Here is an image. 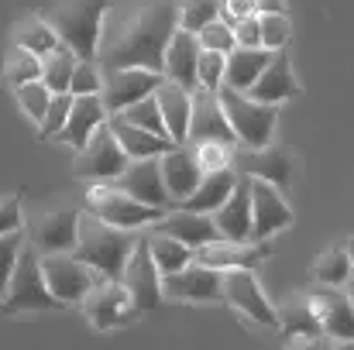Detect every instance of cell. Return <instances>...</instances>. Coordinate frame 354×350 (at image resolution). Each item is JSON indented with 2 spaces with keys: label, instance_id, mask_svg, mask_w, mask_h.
Segmentation results:
<instances>
[{
  "label": "cell",
  "instance_id": "6da1fadb",
  "mask_svg": "<svg viewBox=\"0 0 354 350\" xmlns=\"http://www.w3.org/2000/svg\"><path fill=\"white\" fill-rule=\"evenodd\" d=\"M179 28V0H107L97 62L100 69L141 66L162 72L165 45Z\"/></svg>",
  "mask_w": 354,
  "mask_h": 350
},
{
  "label": "cell",
  "instance_id": "7a4b0ae2",
  "mask_svg": "<svg viewBox=\"0 0 354 350\" xmlns=\"http://www.w3.org/2000/svg\"><path fill=\"white\" fill-rule=\"evenodd\" d=\"M138 237H141V231H124V227H114V224L93 217L90 210H83L80 213V233H76L73 254L80 261H86L93 271H100L104 278H120L124 261L134 251Z\"/></svg>",
  "mask_w": 354,
  "mask_h": 350
},
{
  "label": "cell",
  "instance_id": "3957f363",
  "mask_svg": "<svg viewBox=\"0 0 354 350\" xmlns=\"http://www.w3.org/2000/svg\"><path fill=\"white\" fill-rule=\"evenodd\" d=\"M107 0H55L41 10V17L55 28L59 41L69 45L80 59H97V38Z\"/></svg>",
  "mask_w": 354,
  "mask_h": 350
},
{
  "label": "cell",
  "instance_id": "277c9868",
  "mask_svg": "<svg viewBox=\"0 0 354 350\" xmlns=\"http://www.w3.org/2000/svg\"><path fill=\"white\" fill-rule=\"evenodd\" d=\"M217 93H221L224 114L231 120V130H234L241 148H265V144H272L275 124H279V104L251 100L248 93L231 90V86H221Z\"/></svg>",
  "mask_w": 354,
  "mask_h": 350
},
{
  "label": "cell",
  "instance_id": "5b68a950",
  "mask_svg": "<svg viewBox=\"0 0 354 350\" xmlns=\"http://www.w3.org/2000/svg\"><path fill=\"white\" fill-rule=\"evenodd\" d=\"M3 309L7 313H41V309H62V302L48 292L45 285V275H41V264H38V251L31 244H24L17 264H14V275L7 282V292H3Z\"/></svg>",
  "mask_w": 354,
  "mask_h": 350
},
{
  "label": "cell",
  "instance_id": "8992f818",
  "mask_svg": "<svg viewBox=\"0 0 354 350\" xmlns=\"http://www.w3.org/2000/svg\"><path fill=\"white\" fill-rule=\"evenodd\" d=\"M127 155L120 148L118 134L111 127V120H104L83 148H76V162H73V175L83 182H114L120 172L127 168Z\"/></svg>",
  "mask_w": 354,
  "mask_h": 350
},
{
  "label": "cell",
  "instance_id": "52a82bcc",
  "mask_svg": "<svg viewBox=\"0 0 354 350\" xmlns=\"http://www.w3.org/2000/svg\"><path fill=\"white\" fill-rule=\"evenodd\" d=\"M83 210H90L93 217H100V220H107L114 227H124V231H145L165 213L158 206H148V203L127 196L114 182H97L86 193V206Z\"/></svg>",
  "mask_w": 354,
  "mask_h": 350
},
{
  "label": "cell",
  "instance_id": "ba28073f",
  "mask_svg": "<svg viewBox=\"0 0 354 350\" xmlns=\"http://www.w3.org/2000/svg\"><path fill=\"white\" fill-rule=\"evenodd\" d=\"M38 264H41V275H45L48 292H52L62 306H80V299H83L97 282H104V275L93 271L86 261H80L73 251L38 254Z\"/></svg>",
  "mask_w": 354,
  "mask_h": 350
},
{
  "label": "cell",
  "instance_id": "9c48e42d",
  "mask_svg": "<svg viewBox=\"0 0 354 350\" xmlns=\"http://www.w3.org/2000/svg\"><path fill=\"white\" fill-rule=\"evenodd\" d=\"M162 299H169V302H196V306L224 302V271L210 268V264H200V261H189L179 271L162 275Z\"/></svg>",
  "mask_w": 354,
  "mask_h": 350
},
{
  "label": "cell",
  "instance_id": "30bf717a",
  "mask_svg": "<svg viewBox=\"0 0 354 350\" xmlns=\"http://www.w3.org/2000/svg\"><path fill=\"white\" fill-rule=\"evenodd\" d=\"M224 302L234 306L237 313L248 316L251 323H258L265 330H279V309L265 295L254 268H231V271H224Z\"/></svg>",
  "mask_w": 354,
  "mask_h": 350
},
{
  "label": "cell",
  "instance_id": "8fae6325",
  "mask_svg": "<svg viewBox=\"0 0 354 350\" xmlns=\"http://www.w3.org/2000/svg\"><path fill=\"white\" fill-rule=\"evenodd\" d=\"M80 309H83V316L90 320L93 330H118V327H127V323H134V320L141 316V313L131 306V295H127V289L120 285L118 278L97 282V285L80 299Z\"/></svg>",
  "mask_w": 354,
  "mask_h": 350
},
{
  "label": "cell",
  "instance_id": "7c38bea8",
  "mask_svg": "<svg viewBox=\"0 0 354 350\" xmlns=\"http://www.w3.org/2000/svg\"><path fill=\"white\" fill-rule=\"evenodd\" d=\"M118 282L127 289L131 306H134L138 313H151V309L162 302V271L155 268V257H151V251H148L145 233L138 237L134 251L127 254L124 271H120Z\"/></svg>",
  "mask_w": 354,
  "mask_h": 350
},
{
  "label": "cell",
  "instance_id": "4fadbf2b",
  "mask_svg": "<svg viewBox=\"0 0 354 350\" xmlns=\"http://www.w3.org/2000/svg\"><path fill=\"white\" fill-rule=\"evenodd\" d=\"M80 206H52L45 213H38L31 224H24L28 244L38 254H52V251H73L76 233H80Z\"/></svg>",
  "mask_w": 354,
  "mask_h": 350
},
{
  "label": "cell",
  "instance_id": "5bb4252c",
  "mask_svg": "<svg viewBox=\"0 0 354 350\" xmlns=\"http://www.w3.org/2000/svg\"><path fill=\"white\" fill-rule=\"evenodd\" d=\"M231 168L237 175H251V179H265L275 189H292V155L282 144H265V148H234Z\"/></svg>",
  "mask_w": 354,
  "mask_h": 350
},
{
  "label": "cell",
  "instance_id": "9a60e30c",
  "mask_svg": "<svg viewBox=\"0 0 354 350\" xmlns=\"http://www.w3.org/2000/svg\"><path fill=\"white\" fill-rule=\"evenodd\" d=\"M162 72L141 69V66H124V69H100V100L107 114H120L134 100L155 93Z\"/></svg>",
  "mask_w": 354,
  "mask_h": 350
},
{
  "label": "cell",
  "instance_id": "2e32d148",
  "mask_svg": "<svg viewBox=\"0 0 354 350\" xmlns=\"http://www.w3.org/2000/svg\"><path fill=\"white\" fill-rule=\"evenodd\" d=\"M289 227H292V206L286 203L282 189H275L265 179H251V240H272L275 233Z\"/></svg>",
  "mask_w": 354,
  "mask_h": 350
},
{
  "label": "cell",
  "instance_id": "e0dca14e",
  "mask_svg": "<svg viewBox=\"0 0 354 350\" xmlns=\"http://www.w3.org/2000/svg\"><path fill=\"white\" fill-rule=\"evenodd\" d=\"M193 141H227V144H237L234 130H231V120L224 114V104H221V93H217V90H207V86H196V90H193L186 144H193Z\"/></svg>",
  "mask_w": 354,
  "mask_h": 350
},
{
  "label": "cell",
  "instance_id": "ac0fdd59",
  "mask_svg": "<svg viewBox=\"0 0 354 350\" xmlns=\"http://www.w3.org/2000/svg\"><path fill=\"white\" fill-rule=\"evenodd\" d=\"M317 313H320V327L324 337L330 344H354V302L341 285H317L310 292Z\"/></svg>",
  "mask_w": 354,
  "mask_h": 350
},
{
  "label": "cell",
  "instance_id": "d6986e66",
  "mask_svg": "<svg viewBox=\"0 0 354 350\" xmlns=\"http://www.w3.org/2000/svg\"><path fill=\"white\" fill-rule=\"evenodd\" d=\"M268 254H272V240H224V237H217V240L196 247L193 261L231 271V268H258Z\"/></svg>",
  "mask_w": 354,
  "mask_h": 350
},
{
  "label": "cell",
  "instance_id": "ffe728a7",
  "mask_svg": "<svg viewBox=\"0 0 354 350\" xmlns=\"http://www.w3.org/2000/svg\"><path fill=\"white\" fill-rule=\"evenodd\" d=\"M303 90H299V79L292 72V59H289V48H275L268 66L261 69V76L251 83L248 97L251 100H261V104H289L296 100Z\"/></svg>",
  "mask_w": 354,
  "mask_h": 350
},
{
  "label": "cell",
  "instance_id": "44dd1931",
  "mask_svg": "<svg viewBox=\"0 0 354 350\" xmlns=\"http://www.w3.org/2000/svg\"><path fill=\"white\" fill-rule=\"evenodd\" d=\"M114 186H120L127 196H134V200H141L148 206H158V210L172 206L169 203V193H165V182H162V162H158V155H151V158H131L127 168L114 179Z\"/></svg>",
  "mask_w": 354,
  "mask_h": 350
},
{
  "label": "cell",
  "instance_id": "7402d4cb",
  "mask_svg": "<svg viewBox=\"0 0 354 350\" xmlns=\"http://www.w3.org/2000/svg\"><path fill=\"white\" fill-rule=\"evenodd\" d=\"M158 162H162V182H165L169 203L179 206L196 189V182L203 179V168H200L189 144H172L165 155H158Z\"/></svg>",
  "mask_w": 354,
  "mask_h": 350
},
{
  "label": "cell",
  "instance_id": "603a6c76",
  "mask_svg": "<svg viewBox=\"0 0 354 350\" xmlns=\"http://www.w3.org/2000/svg\"><path fill=\"white\" fill-rule=\"evenodd\" d=\"M200 38L193 31H183L176 28V35L169 38L165 45V59H162V76L186 86V90H196L200 79H196V62H200Z\"/></svg>",
  "mask_w": 354,
  "mask_h": 350
},
{
  "label": "cell",
  "instance_id": "cb8c5ba5",
  "mask_svg": "<svg viewBox=\"0 0 354 350\" xmlns=\"http://www.w3.org/2000/svg\"><path fill=\"white\" fill-rule=\"evenodd\" d=\"M224 240H251V179L237 175L231 196L210 213Z\"/></svg>",
  "mask_w": 354,
  "mask_h": 350
},
{
  "label": "cell",
  "instance_id": "d4e9b609",
  "mask_svg": "<svg viewBox=\"0 0 354 350\" xmlns=\"http://www.w3.org/2000/svg\"><path fill=\"white\" fill-rule=\"evenodd\" d=\"M279 330L286 337V344H324V327H320V313L310 299V292L296 295L289 306L279 309Z\"/></svg>",
  "mask_w": 354,
  "mask_h": 350
},
{
  "label": "cell",
  "instance_id": "484cf974",
  "mask_svg": "<svg viewBox=\"0 0 354 350\" xmlns=\"http://www.w3.org/2000/svg\"><path fill=\"white\" fill-rule=\"evenodd\" d=\"M151 227L172 233V237H179V240H183L186 247H193V251L221 237L210 213H196V210H186V206H172V210L165 206V213H162Z\"/></svg>",
  "mask_w": 354,
  "mask_h": 350
},
{
  "label": "cell",
  "instance_id": "4316f807",
  "mask_svg": "<svg viewBox=\"0 0 354 350\" xmlns=\"http://www.w3.org/2000/svg\"><path fill=\"white\" fill-rule=\"evenodd\" d=\"M107 117L111 114H107L100 93H80V97H73V107H69V117H66V127L55 134V141H62V144H69V148L76 151V148L86 144V137H90Z\"/></svg>",
  "mask_w": 354,
  "mask_h": 350
},
{
  "label": "cell",
  "instance_id": "83f0119b",
  "mask_svg": "<svg viewBox=\"0 0 354 350\" xmlns=\"http://www.w3.org/2000/svg\"><path fill=\"white\" fill-rule=\"evenodd\" d=\"M155 100L162 107V120L165 130L172 137V144H186V130H189V107H193V90L172 83V79H158L155 86Z\"/></svg>",
  "mask_w": 354,
  "mask_h": 350
},
{
  "label": "cell",
  "instance_id": "f1b7e54d",
  "mask_svg": "<svg viewBox=\"0 0 354 350\" xmlns=\"http://www.w3.org/2000/svg\"><path fill=\"white\" fill-rule=\"evenodd\" d=\"M268 59H272V48H265V45H254V48L234 45V48L227 52V62H224V86L248 93L251 83H254V79L261 76V69L268 66Z\"/></svg>",
  "mask_w": 354,
  "mask_h": 350
},
{
  "label": "cell",
  "instance_id": "f546056e",
  "mask_svg": "<svg viewBox=\"0 0 354 350\" xmlns=\"http://www.w3.org/2000/svg\"><path fill=\"white\" fill-rule=\"evenodd\" d=\"M234 182H237V172L231 165H227V168H217V172H203V179L196 182V189H193L179 206L196 210V213H214V210L231 196Z\"/></svg>",
  "mask_w": 354,
  "mask_h": 350
},
{
  "label": "cell",
  "instance_id": "4dcf8cb0",
  "mask_svg": "<svg viewBox=\"0 0 354 350\" xmlns=\"http://www.w3.org/2000/svg\"><path fill=\"white\" fill-rule=\"evenodd\" d=\"M107 120H111V127H114V134H118V141L127 158H151V155H165L172 148L169 137H158V134H151V130H145L138 124H127L118 114H111Z\"/></svg>",
  "mask_w": 354,
  "mask_h": 350
},
{
  "label": "cell",
  "instance_id": "1f68e13d",
  "mask_svg": "<svg viewBox=\"0 0 354 350\" xmlns=\"http://www.w3.org/2000/svg\"><path fill=\"white\" fill-rule=\"evenodd\" d=\"M145 240H148V251H151V257H155V268H158L162 275H169V271H179L183 264H189V261H193V247H186L179 237L158 231V227H151V231L145 233Z\"/></svg>",
  "mask_w": 354,
  "mask_h": 350
},
{
  "label": "cell",
  "instance_id": "d6a6232c",
  "mask_svg": "<svg viewBox=\"0 0 354 350\" xmlns=\"http://www.w3.org/2000/svg\"><path fill=\"white\" fill-rule=\"evenodd\" d=\"M76 52L69 45H55L52 52L41 55V83L52 90V93H69V79H73V66H76Z\"/></svg>",
  "mask_w": 354,
  "mask_h": 350
},
{
  "label": "cell",
  "instance_id": "836d02e7",
  "mask_svg": "<svg viewBox=\"0 0 354 350\" xmlns=\"http://www.w3.org/2000/svg\"><path fill=\"white\" fill-rule=\"evenodd\" d=\"M14 45H21V48H28V52H35V55L41 59L45 52H52V48L59 45V35H55V28H52L41 14H28L24 21H17Z\"/></svg>",
  "mask_w": 354,
  "mask_h": 350
},
{
  "label": "cell",
  "instance_id": "e575fe53",
  "mask_svg": "<svg viewBox=\"0 0 354 350\" xmlns=\"http://www.w3.org/2000/svg\"><path fill=\"white\" fill-rule=\"evenodd\" d=\"M351 271H354V264H351V257H348V251H344V244L327 247L310 264V275H313L317 285H344L351 278Z\"/></svg>",
  "mask_w": 354,
  "mask_h": 350
},
{
  "label": "cell",
  "instance_id": "d590c367",
  "mask_svg": "<svg viewBox=\"0 0 354 350\" xmlns=\"http://www.w3.org/2000/svg\"><path fill=\"white\" fill-rule=\"evenodd\" d=\"M3 79L7 86H21V83H31V79H41V59L21 45H10L7 48V59H3Z\"/></svg>",
  "mask_w": 354,
  "mask_h": 350
},
{
  "label": "cell",
  "instance_id": "8d00e7d4",
  "mask_svg": "<svg viewBox=\"0 0 354 350\" xmlns=\"http://www.w3.org/2000/svg\"><path fill=\"white\" fill-rule=\"evenodd\" d=\"M118 117H124L127 124H138V127L151 130V134H158V137H169V130H165V120H162V107H158L155 93H148V97L134 100V104H131V107H124ZM169 141H172V137H169Z\"/></svg>",
  "mask_w": 354,
  "mask_h": 350
},
{
  "label": "cell",
  "instance_id": "74e56055",
  "mask_svg": "<svg viewBox=\"0 0 354 350\" xmlns=\"http://www.w3.org/2000/svg\"><path fill=\"white\" fill-rule=\"evenodd\" d=\"M14 97H17V107H21L24 114L31 117L35 124H41L45 107H48V100H52V90H48L41 79H31V83H21V86H14Z\"/></svg>",
  "mask_w": 354,
  "mask_h": 350
},
{
  "label": "cell",
  "instance_id": "f35d334b",
  "mask_svg": "<svg viewBox=\"0 0 354 350\" xmlns=\"http://www.w3.org/2000/svg\"><path fill=\"white\" fill-rule=\"evenodd\" d=\"M221 14V0H179V28L183 31H200Z\"/></svg>",
  "mask_w": 354,
  "mask_h": 350
},
{
  "label": "cell",
  "instance_id": "ab89813d",
  "mask_svg": "<svg viewBox=\"0 0 354 350\" xmlns=\"http://www.w3.org/2000/svg\"><path fill=\"white\" fill-rule=\"evenodd\" d=\"M24 244H28L24 227H21V231L0 233V299H3V292H7V282H10V275H14V264H17Z\"/></svg>",
  "mask_w": 354,
  "mask_h": 350
},
{
  "label": "cell",
  "instance_id": "60d3db41",
  "mask_svg": "<svg viewBox=\"0 0 354 350\" xmlns=\"http://www.w3.org/2000/svg\"><path fill=\"white\" fill-rule=\"evenodd\" d=\"M200 168L203 172H217V168H227L231 158H234V148L237 144H227V141H193L189 144Z\"/></svg>",
  "mask_w": 354,
  "mask_h": 350
},
{
  "label": "cell",
  "instance_id": "b9f144b4",
  "mask_svg": "<svg viewBox=\"0 0 354 350\" xmlns=\"http://www.w3.org/2000/svg\"><path fill=\"white\" fill-rule=\"evenodd\" d=\"M261 21V45L265 48H289L292 41V17L289 14H258Z\"/></svg>",
  "mask_w": 354,
  "mask_h": 350
},
{
  "label": "cell",
  "instance_id": "7bdbcfd3",
  "mask_svg": "<svg viewBox=\"0 0 354 350\" xmlns=\"http://www.w3.org/2000/svg\"><path fill=\"white\" fill-rule=\"evenodd\" d=\"M224 62H227V52L200 48V62H196V79H200V86L221 90V86H224Z\"/></svg>",
  "mask_w": 354,
  "mask_h": 350
},
{
  "label": "cell",
  "instance_id": "ee69618b",
  "mask_svg": "<svg viewBox=\"0 0 354 350\" xmlns=\"http://www.w3.org/2000/svg\"><path fill=\"white\" fill-rule=\"evenodd\" d=\"M69 107H73V93H52V100H48V107H45V117H41V124H38V134H41V137H55V134L66 127Z\"/></svg>",
  "mask_w": 354,
  "mask_h": 350
},
{
  "label": "cell",
  "instance_id": "f6af8a7d",
  "mask_svg": "<svg viewBox=\"0 0 354 350\" xmlns=\"http://www.w3.org/2000/svg\"><path fill=\"white\" fill-rule=\"evenodd\" d=\"M69 93H100V62L97 59H76L73 66V79H69Z\"/></svg>",
  "mask_w": 354,
  "mask_h": 350
},
{
  "label": "cell",
  "instance_id": "bcb514c9",
  "mask_svg": "<svg viewBox=\"0 0 354 350\" xmlns=\"http://www.w3.org/2000/svg\"><path fill=\"white\" fill-rule=\"evenodd\" d=\"M196 38H200L203 48H214V52H231L237 45L234 28H231L227 21H221V17H214L210 24H203V28L196 31Z\"/></svg>",
  "mask_w": 354,
  "mask_h": 350
},
{
  "label": "cell",
  "instance_id": "7dc6e473",
  "mask_svg": "<svg viewBox=\"0 0 354 350\" xmlns=\"http://www.w3.org/2000/svg\"><path fill=\"white\" fill-rule=\"evenodd\" d=\"M24 227V206H21V193L17 196H0V233L21 231Z\"/></svg>",
  "mask_w": 354,
  "mask_h": 350
},
{
  "label": "cell",
  "instance_id": "c3c4849f",
  "mask_svg": "<svg viewBox=\"0 0 354 350\" xmlns=\"http://www.w3.org/2000/svg\"><path fill=\"white\" fill-rule=\"evenodd\" d=\"M234 38L237 45H248V48H254V45H261V21H258V14H251V17H241L234 24Z\"/></svg>",
  "mask_w": 354,
  "mask_h": 350
},
{
  "label": "cell",
  "instance_id": "681fc988",
  "mask_svg": "<svg viewBox=\"0 0 354 350\" xmlns=\"http://www.w3.org/2000/svg\"><path fill=\"white\" fill-rule=\"evenodd\" d=\"M258 14H289V0H254Z\"/></svg>",
  "mask_w": 354,
  "mask_h": 350
},
{
  "label": "cell",
  "instance_id": "f907efd6",
  "mask_svg": "<svg viewBox=\"0 0 354 350\" xmlns=\"http://www.w3.org/2000/svg\"><path fill=\"white\" fill-rule=\"evenodd\" d=\"M341 289H344V292H348V299H351V302H354V271H351V278H348V282H344V285H341Z\"/></svg>",
  "mask_w": 354,
  "mask_h": 350
},
{
  "label": "cell",
  "instance_id": "816d5d0a",
  "mask_svg": "<svg viewBox=\"0 0 354 350\" xmlns=\"http://www.w3.org/2000/svg\"><path fill=\"white\" fill-rule=\"evenodd\" d=\"M344 251H348V257H351V264H354V237H348V240H344Z\"/></svg>",
  "mask_w": 354,
  "mask_h": 350
}]
</instances>
